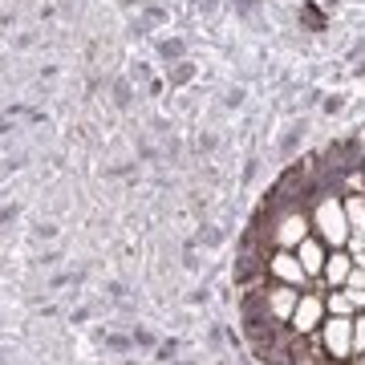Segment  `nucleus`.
Here are the masks:
<instances>
[{
	"mask_svg": "<svg viewBox=\"0 0 365 365\" xmlns=\"http://www.w3.org/2000/svg\"><path fill=\"white\" fill-rule=\"evenodd\" d=\"M321 325H325V292H300L288 329L300 333V337H317V329Z\"/></svg>",
	"mask_w": 365,
	"mask_h": 365,
	"instance_id": "nucleus-4",
	"label": "nucleus"
},
{
	"mask_svg": "<svg viewBox=\"0 0 365 365\" xmlns=\"http://www.w3.org/2000/svg\"><path fill=\"white\" fill-rule=\"evenodd\" d=\"M297 300H300V288L292 284H268V292H264V313L272 317V321H280V325H288L292 321V309H297Z\"/></svg>",
	"mask_w": 365,
	"mask_h": 365,
	"instance_id": "nucleus-6",
	"label": "nucleus"
},
{
	"mask_svg": "<svg viewBox=\"0 0 365 365\" xmlns=\"http://www.w3.org/2000/svg\"><path fill=\"white\" fill-rule=\"evenodd\" d=\"M297 260H300V268L309 272V280H321L325 260H329V248L317 240V235H309V240H300V244H297Z\"/></svg>",
	"mask_w": 365,
	"mask_h": 365,
	"instance_id": "nucleus-7",
	"label": "nucleus"
},
{
	"mask_svg": "<svg viewBox=\"0 0 365 365\" xmlns=\"http://www.w3.org/2000/svg\"><path fill=\"white\" fill-rule=\"evenodd\" d=\"M353 272V256L345 248H329V260H325V272H321V280H325V288H345V280H349Z\"/></svg>",
	"mask_w": 365,
	"mask_h": 365,
	"instance_id": "nucleus-8",
	"label": "nucleus"
},
{
	"mask_svg": "<svg viewBox=\"0 0 365 365\" xmlns=\"http://www.w3.org/2000/svg\"><path fill=\"white\" fill-rule=\"evenodd\" d=\"M317 341L329 353V361H353V317H325Z\"/></svg>",
	"mask_w": 365,
	"mask_h": 365,
	"instance_id": "nucleus-3",
	"label": "nucleus"
},
{
	"mask_svg": "<svg viewBox=\"0 0 365 365\" xmlns=\"http://www.w3.org/2000/svg\"><path fill=\"white\" fill-rule=\"evenodd\" d=\"M268 276H272L276 284H292V288H300V292L313 284V280H309V272L300 268L297 252H284V248L268 252Z\"/></svg>",
	"mask_w": 365,
	"mask_h": 365,
	"instance_id": "nucleus-5",
	"label": "nucleus"
},
{
	"mask_svg": "<svg viewBox=\"0 0 365 365\" xmlns=\"http://www.w3.org/2000/svg\"><path fill=\"white\" fill-rule=\"evenodd\" d=\"M345 220L349 235H365V195H345Z\"/></svg>",
	"mask_w": 365,
	"mask_h": 365,
	"instance_id": "nucleus-10",
	"label": "nucleus"
},
{
	"mask_svg": "<svg viewBox=\"0 0 365 365\" xmlns=\"http://www.w3.org/2000/svg\"><path fill=\"white\" fill-rule=\"evenodd\" d=\"M357 353H365V309L353 317V357Z\"/></svg>",
	"mask_w": 365,
	"mask_h": 365,
	"instance_id": "nucleus-11",
	"label": "nucleus"
},
{
	"mask_svg": "<svg viewBox=\"0 0 365 365\" xmlns=\"http://www.w3.org/2000/svg\"><path fill=\"white\" fill-rule=\"evenodd\" d=\"M349 365H365V353H357V357H353V361Z\"/></svg>",
	"mask_w": 365,
	"mask_h": 365,
	"instance_id": "nucleus-12",
	"label": "nucleus"
},
{
	"mask_svg": "<svg viewBox=\"0 0 365 365\" xmlns=\"http://www.w3.org/2000/svg\"><path fill=\"white\" fill-rule=\"evenodd\" d=\"M361 309L349 300V292L345 288H329L325 292V317H357Z\"/></svg>",
	"mask_w": 365,
	"mask_h": 365,
	"instance_id": "nucleus-9",
	"label": "nucleus"
},
{
	"mask_svg": "<svg viewBox=\"0 0 365 365\" xmlns=\"http://www.w3.org/2000/svg\"><path fill=\"white\" fill-rule=\"evenodd\" d=\"M309 235H313V220H309V211H304V207L276 211L272 227H268L272 248H284V252H297V244H300V240H309Z\"/></svg>",
	"mask_w": 365,
	"mask_h": 365,
	"instance_id": "nucleus-2",
	"label": "nucleus"
},
{
	"mask_svg": "<svg viewBox=\"0 0 365 365\" xmlns=\"http://www.w3.org/2000/svg\"><path fill=\"white\" fill-rule=\"evenodd\" d=\"M313 220V235L325 248H345L349 244V220H345V199L341 195H321L309 211Z\"/></svg>",
	"mask_w": 365,
	"mask_h": 365,
	"instance_id": "nucleus-1",
	"label": "nucleus"
}]
</instances>
